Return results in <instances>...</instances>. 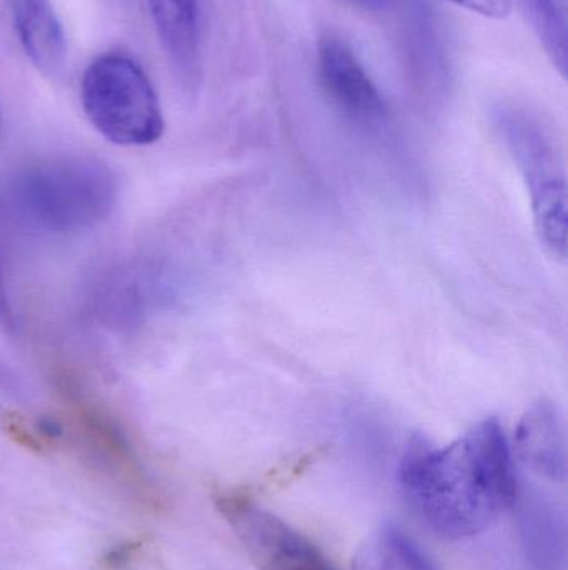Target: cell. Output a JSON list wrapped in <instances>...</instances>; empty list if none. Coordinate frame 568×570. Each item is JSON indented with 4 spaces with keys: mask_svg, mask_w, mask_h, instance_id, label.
<instances>
[{
    "mask_svg": "<svg viewBox=\"0 0 568 570\" xmlns=\"http://www.w3.org/2000/svg\"><path fill=\"white\" fill-rule=\"evenodd\" d=\"M400 485L412 511L436 534L466 539L489 529L516 499L512 448L497 419L436 448L413 438L400 462Z\"/></svg>",
    "mask_w": 568,
    "mask_h": 570,
    "instance_id": "obj_1",
    "label": "cell"
},
{
    "mask_svg": "<svg viewBox=\"0 0 568 570\" xmlns=\"http://www.w3.org/2000/svg\"><path fill=\"white\" fill-rule=\"evenodd\" d=\"M12 206L30 226L73 233L99 220L116 204V177L103 164L63 159L39 164L13 180Z\"/></svg>",
    "mask_w": 568,
    "mask_h": 570,
    "instance_id": "obj_2",
    "label": "cell"
},
{
    "mask_svg": "<svg viewBox=\"0 0 568 570\" xmlns=\"http://www.w3.org/2000/svg\"><path fill=\"white\" fill-rule=\"evenodd\" d=\"M83 112L117 146L142 147L163 136L159 97L142 67L123 53L97 57L80 82Z\"/></svg>",
    "mask_w": 568,
    "mask_h": 570,
    "instance_id": "obj_3",
    "label": "cell"
},
{
    "mask_svg": "<svg viewBox=\"0 0 568 570\" xmlns=\"http://www.w3.org/2000/svg\"><path fill=\"white\" fill-rule=\"evenodd\" d=\"M499 129L526 180L534 223L554 257H567V177L559 150L539 124L519 114H502Z\"/></svg>",
    "mask_w": 568,
    "mask_h": 570,
    "instance_id": "obj_4",
    "label": "cell"
},
{
    "mask_svg": "<svg viewBox=\"0 0 568 570\" xmlns=\"http://www.w3.org/2000/svg\"><path fill=\"white\" fill-rule=\"evenodd\" d=\"M220 511L259 570H337L287 522L246 499H220Z\"/></svg>",
    "mask_w": 568,
    "mask_h": 570,
    "instance_id": "obj_5",
    "label": "cell"
},
{
    "mask_svg": "<svg viewBox=\"0 0 568 570\" xmlns=\"http://www.w3.org/2000/svg\"><path fill=\"white\" fill-rule=\"evenodd\" d=\"M319 76L329 99L360 126L376 127L386 119V104L356 52L337 37L319 46Z\"/></svg>",
    "mask_w": 568,
    "mask_h": 570,
    "instance_id": "obj_6",
    "label": "cell"
},
{
    "mask_svg": "<svg viewBox=\"0 0 568 570\" xmlns=\"http://www.w3.org/2000/svg\"><path fill=\"white\" fill-rule=\"evenodd\" d=\"M516 454L539 478L566 481V432L552 402L539 401L526 412L517 429Z\"/></svg>",
    "mask_w": 568,
    "mask_h": 570,
    "instance_id": "obj_7",
    "label": "cell"
},
{
    "mask_svg": "<svg viewBox=\"0 0 568 570\" xmlns=\"http://www.w3.org/2000/svg\"><path fill=\"white\" fill-rule=\"evenodd\" d=\"M13 27L33 66L49 76L62 72L67 60L66 33L50 0H6Z\"/></svg>",
    "mask_w": 568,
    "mask_h": 570,
    "instance_id": "obj_8",
    "label": "cell"
},
{
    "mask_svg": "<svg viewBox=\"0 0 568 570\" xmlns=\"http://www.w3.org/2000/svg\"><path fill=\"white\" fill-rule=\"evenodd\" d=\"M352 570H439L426 549L396 525L373 532L357 551Z\"/></svg>",
    "mask_w": 568,
    "mask_h": 570,
    "instance_id": "obj_9",
    "label": "cell"
},
{
    "mask_svg": "<svg viewBox=\"0 0 568 570\" xmlns=\"http://www.w3.org/2000/svg\"><path fill=\"white\" fill-rule=\"evenodd\" d=\"M157 32L179 36L199 22V0H147Z\"/></svg>",
    "mask_w": 568,
    "mask_h": 570,
    "instance_id": "obj_10",
    "label": "cell"
},
{
    "mask_svg": "<svg viewBox=\"0 0 568 570\" xmlns=\"http://www.w3.org/2000/svg\"><path fill=\"white\" fill-rule=\"evenodd\" d=\"M487 19L504 20L512 12V0H446Z\"/></svg>",
    "mask_w": 568,
    "mask_h": 570,
    "instance_id": "obj_11",
    "label": "cell"
},
{
    "mask_svg": "<svg viewBox=\"0 0 568 570\" xmlns=\"http://www.w3.org/2000/svg\"><path fill=\"white\" fill-rule=\"evenodd\" d=\"M0 129H2V116H0Z\"/></svg>",
    "mask_w": 568,
    "mask_h": 570,
    "instance_id": "obj_12",
    "label": "cell"
}]
</instances>
